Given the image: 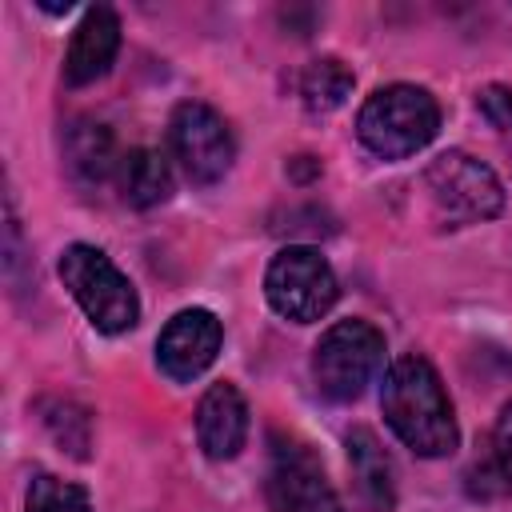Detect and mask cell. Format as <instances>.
<instances>
[{
	"mask_svg": "<svg viewBox=\"0 0 512 512\" xmlns=\"http://www.w3.org/2000/svg\"><path fill=\"white\" fill-rule=\"evenodd\" d=\"M28 512H92V500L80 484H68L52 472H40L28 484Z\"/></svg>",
	"mask_w": 512,
	"mask_h": 512,
	"instance_id": "16",
	"label": "cell"
},
{
	"mask_svg": "<svg viewBox=\"0 0 512 512\" xmlns=\"http://www.w3.org/2000/svg\"><path fill=\"white\" fill-rule=\"evenodd\" d=\"M380 408L388 428L416 452V456H448L460 444L452 400L424 356H400L384 372Z\"/></svg>",
	"mask_w": 512,
	"mask_h": 512,
	"instance_id": "1",
	"label": "cell"
},
{
	"mask_svg": "<svg viewBox=\"0 0 512 512\" xmlns=\"http://www.w3.org/2000/svg\"><path fill=\"white\" fill-rule=\"evenodd\" d=\"M476 108H480V116H484L492 128L512 132V92H508V88H500V84L484 88V92L476 96Z\"/></svg>",
	"mask_w": 512,
	"mask_h": 512,
	"instance_id": "17",
	"label": "cell"
},
{
	"mask_svg": "<svg viewBox=\"0 0 512 512\" xmlns=\"http://www.w3.org/2000/svg\"><path fill=\"white\" fill-rule=\"evenodd\" d=\"M380 368H384V336L368 320H340L312 348V380L320 396L332 404L356 400L376 380Z\"/></svg>",
	"mask_w": 512,
	"mask_h": 512,
	"instance_id": "4",
	"label": "cell"
},
{
	"mask_svg": "<svg viewBox=\"0 0 512 512\" xmlns=\"http://www.w3.org/2000/svg\"><path fill=\"white\" fill-rule=\"evenodd\" d=\"M268 512H344L324 464L300 440H272V460L264 476Z\"/></svg>",
	"mask_w": 512,
	"mask_h": 512,
	"instance_id": "8",
	"label": "cell"
},
{
	"mask_svg": "<svg viewBox=\"0 0 512 512\" xmlns=\"http://www.w3.org/2000/svg\"><path fill=\"white\" fill-rule=\"evenodd\" d=\"M116 184H120V196L124 204L132 208H156L172 196V168L160 152L152 148H132L120 156V168H116Z\"/></svg>",
	"mask_w": 512,
	"mask_h": 512,
	"instance_id": "14",
	"label": "cell"
},
{
	"mask_svg": "<svg viewBox=\"0 0 512 512\" xmlns=\"http://www.w3.org/2000/svg\"><path fill=\"white\" fill-rule=\"evenodd\" d=\"M344 448H348V468H352L360 504L368 512H392L396 508V472H392V460L380 448V440L368 428H352Z\"/></svg>",
	"mask_w": 512,
	"mask_h": 512,
	"instance_id": "12",
	"label": "cell"
},
{
	"mask_svg": "<svg viewBox=\"0 0 512 512\" xmlns=\"http://www.w3.org/2000/svg\"><path fill=\"white\" fill-rule=\"evenodd\" d=\"M492 460L500 468V480L512 488V400L500 408L496 416V432H492Z\"/></svg>",
	"mask_w": 512,
	"mask_h": 512,
	"instance_id": "18",
	"label": "cell"
},
{
	"mask_svg": "<svg viewBox=\"0 0 512 512\" xmlns=\"http://www.w3.org/2000/svg\"><path fill=\"white\" fill-rule=\"evenodd\" d=\"M264 296L284 320L312 324V320L328 316V308L340 296V284H336V272L328 268V260L316 248L288 244L272 256V264L264 272Z\"/></svg>",
	"mask_w": 512,
	"mask_h": 512,
	"instance_id": "5",
	"label": "cell"
},
{
	"mask_svg": "<svg viewBox=\"0 0 512 512\" xmlns=\"http://www.w3.org/2000/svg\"><path fill=\"white\" fill-rule=\"evenodd\" d=\"M352 84H356V76L348 72V64L324 56V60H312V64L300 72L296 92H300V100H304L308 112H332V108H340V104L348 100Z\"/></svg>",
	"mask_w": 512,
	"mask_h": 512,
	"instance_id": "15",
	"label": "cell"
},
{
	"mask_svg": "<svg viewBox=\"0 0 512 512\" xmlns=\"http://www.w3.org/2000/svg\"><path fill=\"white\" fill-rule=\"evenodd\" d=\"M436 128H440V108H436L432 92H424L416 84L376 88L356 116L360 144L380 160H404V156L420 152L436 136Z\"/></svg>",
	"mask_w": 512,
	"mask_h": 512,
	"instance_id": "2",
	"label": "cell"
},
{
	"mask_svg": "<svg viewBox=\"0 0 512 512\" xmlns=\"http://www.w3.org/2000/svg\"><path fill=\"white\" fill-rule=\"evenodd\" d=\"M60 280L72 292V300L84 308V316L108 332L120 336L128 328H136L140 320V300L132 280L92 244H68L60 256Z\"/></svg>",
	"mask_w": 512,
	"mask_h": 512,
	"instance_id": "3",
	"label": "cell"
},
{
	"mask_svg": "<svg viewBox=\"0 0 512 512\" xmlns=\"http://www.w3.org/2000/svg\"><path fill=\"white\" fill-rule=\"evenodd\" d=\"M64 164L80 184H100L116 176L120 156L112 132L100 120H72L64 132Z\"/></svg>",
	"mask_w": 512,
	"mask_h": 512,
	"instance_id": "13",
	"label": "cell"
},
{
	"mask_svg": "<svg viewBox=\"0 0 512 512\" xmlns=\"http://www.w3.org/2000/svg\"><path fill=\"white\" fill-rule=\"evenodd\" d=\"M220 344H224L220 320L208 308H184L164 324V332L156 340V364L168 380L188 384L216 360Z\"/></svg>",
	"mask_w": 512,
	"mask_h": 512,
	"instance_id": "9",
	"label": "cell"
},
{
	"mask_svg": "<svg viewBox=\"0 0 512 512\" xmlns=\"http://www.w3.org/2000/svg\"><path fill=\"white\" fill-rule=\"evenodd\" d=\"M168 144H172V156L180 160V168L192 184L224 180V172L236 160V144H232L224 116L200 100L176 104L172 124H168Z\"/></svg>",
	"mask_w": 512,
	"mask_h": 512,
	"instance_id": "7",
	"label": "cell"
},
{
	"mask_svg": "<svg viewBox=\"0 0 512 512\" xmlns=\"http://www.w3.org/2000/svg\"><path fill=\"white\" fill-rule=\"evenodd\" d=\"M196 440L208 460H232L248 440V404L236 384L220 380L200 396L196 408Z\"/></svg>",
	"mask_w": 512,
	"mask_h": 512,
	"instance_id": "11",
	"label": "cell"
},
{
	"mask_svg": "<svg viewBox=\"0 0 512 512\" xmlns=\"http://www.w3.org/2000/svg\"><path fill=\"white\" fill-rule=\"evenodd\" d=\"M116 48H120V20H116V12L112 8H88L84 20L76 24L72 40H68V52H64V84L68 88L96 84L112 68Z\"/></svg>",
	"mask_w": 512,
	"mask_h": 512,
	"instance_id": "10",
	"label": "cell"
},
{
	"mask_svg": "<svg viewBox=\"0 0 512 512\" xmlns=\"http://www.w3.org/2000/svg\"><path fill=\"white\" fill-rule=\"evenodd\" d=\"M424 184L428 196L436 204V212L448 224H476V220H492L504 208V184L496 180V172L468 156V152H440L428 168H424Z\"/></svg>",
	"mask_w": 512,
	"mask_h": 512,
	"instance_id": "6",
	"label": "cell"
}]
</instances>
